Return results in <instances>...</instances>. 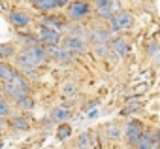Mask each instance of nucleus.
Returning a JSON list of instances; mask_svg holds the SVG:
<instances>
[{"instance_id":"1","label":"nucleus","mask_w":160,"mask_h":149,"mask_svg":"<svg viewBox=\"0 0 160 149\" xmlns=\"http://www.w3.org/2000/svg\"><path fill=\"white\" fill-rule=\"evenodd\" d=\"M124 136H126L128 145L138 147V143H139V140H141V136H143V126H141V123H139V121H130V123L126 125V128H124Z\"/></svg>"},{"instance_id":"2","label":"nucleus","mask_w":160,"mask_h":149,"mask_svg":"<svg viewBox=\"0 0 160 149\" xmlns=\"http://www.w3.org/2000/svg\"><path fill=\"white\" fill-rule=\"evenodd\" d=\"M96 10H98V15L104 17V19H113L119 12V2L117 0H96Z\"/></svg>"},{"instance_id":"3","label":"nucleus","mask_w":160,"mask_h":149,"mask_svg":"<svg viewBox=\"0 0 160 149\" xmlns=\"http://www.w3.org/2000/svg\"><path fill=\"white\" fill-rule=\"evenodd\" d=\"M109 23H111V30H124L134 25V17L128 12H119Z\"/></svg>"},{"instance_id":"4","label":"nucleus","mask_w":160,"mask_h":149,"mask_svg":"<svg viewBox=\"0 0 160 149\" xmlns=\"http://www.w3.org/2000/svg\"><path fill=\"white\" fill-rule=\"evenodd\" d=\"M89 12H91V6H89L87 2H83V0L70 4V8H68V13H70L72 19H81V17H85Z\"/></svg>"},{"instance_id":"5","label":"nucleus","mask_w":160,"mask_h":149,"mask_svg":"<svg viewBox=\"0 0 160 149\" xmlns=\"http://www.w3.org/2000/svg\"><path fill=\"white\" fill-rule=\"evenodd\" d=\"M40 40L45 42V45H57V44L60 42V34H58L57 30H53V28L42 27V28H40Z\"/></svg>"},{"instance_id":"6","label":"nucleus","mask_w":160,"mask_h":149,"mask_svg":"<svg viewBox=\"0 0 160 149\" xmlns=\"http://www.w3.org/2000/svg\"><path fill=\"white\" fill-rule=\"evenodd\" d=\"M85 40L81 38V36H68L66 40H64V47L72 53V51H83L85 49Z\"/></svg>"},{"instance_id":"7","label":"nucleus","mask_w":160,"mask_h":149,"mask_svg":"<svg viewBox=\"0 0 160 149\" xmlns=\"http://www.w3.org/2000/svg\"><path fill=\"white\" fill-rule=\"evenodd\" d=\"M27 53H28V57L40 66L42 62H45V59H47V55H45V49L43 47H40V45H30L28 49H27Z\"/></svg>"},{"instance_id":"8","label":"nucleus","mask_w":160,"mask_h":149,"mask_svg":"<svg viewBox=\"0 0 160 149\" xmlns=\"http://www.w3.org/2000/svg\"><path fill=\"white\" fill-rule=\"evenodd\" d=\"M8 85H12L15 91H19L21 95H28V91H30V87H28V81L23 78V76H19V74H17V76L8 83Z\"/></svg>"},{"instance_id":"9","label":"nucleus","mask_w":160,"mask_h":149,"mask_svg":"<svg viewBox=\"0 0 160 149\" xmlns=\"http://www.w3.org/2000/svg\"><path fill=\"white\" fill-rule=\"evenodd\" d=\"M10 21H12L15 27H28L30 17L25 15V13H21V12H12V13H10Z\"/></svg>"},{"instance_id":"10","label":"nucleus","mask_w":160,"mask_h":149,"mask_svg":"<svg viewBox=\"0 0 160 149\" xmlns=\"http://www.w3.org/2000/svg\"><path fill=\"white\" fill-rule=\"evenodd\" d=\"M15 76H17V72H15L12 66H8V64H0V80H2L4 83H10Z\"/></svg>"},{"instance_id":"11","label":"nucleus","mask_w":160,"mask_h":149,"mask_svg":"<svg viewBox=\"0 0 160 149\" xmlns=\"http://www.w3.org/2000/svg\"><path fill=\"white\" fill-rule=\"evenodd\" d=\"M91 40H92V44L94 45H102V44H108L109 42V34L106 32V30H92L91 32Z\"/></svg>"},{"instance_id":"12","label":"nucleus","mask_w":160,"mask_h":149,"mask_svg":"<svg viewBox=\"0 0 160 149\" xmlns=\"http://www.w3.org/2000/svg\"><path fill=\"white\" fill-rule=\"evenodd\" d=\"M10 125H12V128L21 130V132H25V130H28V128H30V123H28V121H27V117H23V115L13 117V119L10 121Z\"/></svg>"},{"instance_id":"13","label":"nucleus","mask_w":160,"mask_h":149,"mask_svg":"<svg viewBox=\"0 0 160 149\" xmlns=\"http://www.w3.org/2000/svg\"><path fill=\"white\" fill-rule=\"evenodd\" d=\"M111 47H113V51H115L117 57H126L128 55V44L124 40H113Z\"/></svg>"},{"instance_id":"14","label":"nucleus","mask_w":160,"mask_h":149,"mask_svg":"<svg viewBox=\"0 0 160 149\" xmlns=\"http://www.w3.org/2000/svg\"><path fill=\"white\" fill-rule=\"evenodd\" d=\"M42 25L45 27V28H60V27H64V19H60V17H43L42 19Z\"/></svg>"},{"instance_id":"15","label":"nucleus","mask_w":160,"mask_h":149,"mask_svg":"<svg viewBox=\"0 0 160 149\" xmlns=\"http://www.w3.org/2000/svg\"><path fill=\"white\" fill-rule=\"evenodd\" d=\"M17 60H19V64H21L25 70H34V68L38 66V64H36V62L28 57V53H27V51H23V53L17 57Z\"/></svg>"},{"instance_id":"16","label":"nucleus","mask_w":160,"mask_h":149,"mask_svg":"<svg viewBox=\"0 0 160 149\" xmlns=\"http://www.w3.org/2000/svg\"><path fill=\"white\" fill-rule=\"evenodd\" d=\"M32 6L38 8V10H42V12H49L53 8H57L55 0H32Z\"/></svg>"},{"instance_id":"17","label":"nucleus","mask_w":160,"mask_h":149,"mask_svg":"<svg viewBox=\"0 0 160 149\" xmlns=\"http://www.w3.org/2000/svg\"><path fill=\"white\" fill-rule=\"evenodd\" d=\"M13 53H15L13 45H10V44H0V59L13 57Z\"/></svg>"},{"instance_id":"18","label":"nucleus","mask_w":160,"mask_h":149,"mask_svg":"<svg viewBox=\"0 0 160 149\" xmlns=\"http://www.w3.org/2000/svg\"><path fill=\"white\" fill-rule=\"evenodd\" d=\"M77 147L79 149H91V138H89L87 132H83L81 136L77 138Z\"/></svg>"},{"instance_id":"19","label":"nucleus","mask_w":160,"mask_h":149,"mask_svg":"<svg viewBox=\"0 0 160 149\" xmlns=\"http://www.w3.org/2000/svg\"><path fill=\"white\" fill-rule=\"evenodd\" d=\"M53 117H55L57 121H66V119L70 117V111H68L66 108H55V110H53Z\"/></svg>"},{"instance_id":"20","label":"nucleus","mask_w":160,"mask_h":149,"mask_svg":"<svg viewBox=\"0 0 160 149\" xmlns=\"http://www.w3.org/2000/svg\"><path fill=\"white\" fill-rule=\"evenodd\" d=\"M70 134H72V128H70V125H66V123L60 125L58 130H57V138H58V140H66Z\"/></svg>"},{"instance_id":"21","label":"nucleus","mask_w":160,"mask_h":149,"mask_svg":"<svg viewBox=\"0 0 160 149\" xmlns=\"http://www.w3.org/2000/svg\"><path fill=\"white\" fill-rule=\"evenodd\" d=\"M139 106H141L139 102H136V100H128V106L121 110V115H128V113H134V111H136Z\"/></svg>"},{"instance_id":"22","label":"nucleus","mask_w":160,"mask_h":149,"mask_svg":"<svg viewBox=\"0 0 160 149\" xmlns=\"http://www.w3.org/2000/svg\"><path fill=\"white\" fill-rule=\"evenodd\" d=\"M17 104H19L23 110H32V108H34V102H32V98H30L28 95H27V96H23V98L17 102Z\"/></svg>"},{"instance_id":"23","label":"nucleus","mask_w":160,"mask_h":149,"mask_svg":"<svg viewBox=\"0 0 160 149\" xmlns=\"http://www.w3.org/2000/svg\"><path fill=\"white\" fill-rule=\"evenodd\" d=\"M108 136H109V138H119V136H121V128H119L117 125H109V126H108Z\"/></svg>"},{"instance_id":"24","label":"nucleus","mask_w":160,"mask_h":149,"mask_svg":"<svg viewBox=\"0 0 160 149\" xmlns=\"http://www.w3.org/2000/svg\"><path fill=\"white\" fill-rule=\"evenodd\" d=\"M75 91H77L75 83H64V87H62V93L64 95H75Z\"/></svg>"},{"instance_id":"25","label":"nucleus","mask_w":160,"mask_h":149,"mask_svg":"<svg viewBox=\"0 0 160 149\" xmlns=\"http://www.w3.org/2000/svg\"><path fill=\"white\" fill-rule=\"evenodd\" d=\"M10 113V108H8V104H6V100L0 96V117H6Z\"/></svg>"},{"instance_id":"26","label":"nucleus","mask_w":160,"mask_h":149,"mask_svg":"<svg viewBox=\"0 0 160 149\" xmlns=\"http://www.w3.org/2000/svg\"><path fill=\"white\" fill-rule=\"evenodd\" d=\"M96 53L100 57H106L108 55V44H102V45H96Z\"/></svg>"},{"instance_id":"27","label":"nucleus","mask_w":160,"mask_h":149,"mask_svg":"<svg viewBox=\"0 0 160 149\" xmlns=\"http://www.w3.org/2000/svg\"><path fill=\"white\" fill-rule=\"evenodd\" d=\"M68 2H70V0H55L57 6H64V4H68Z\"/></svg>"},{"instance_id":"28","label":"nucleus","mask_w":160,"mask_h":149,"mask_svg":"<svg viewBox=\"0 0 160 149\" xmlns=\"http://www.w3.org/2000/svg\"><path fill=\"white\" fill-rule=\"evenodd\" d=\"M0 147H2V145H0Z\"/></svg>"}]
</instances>
